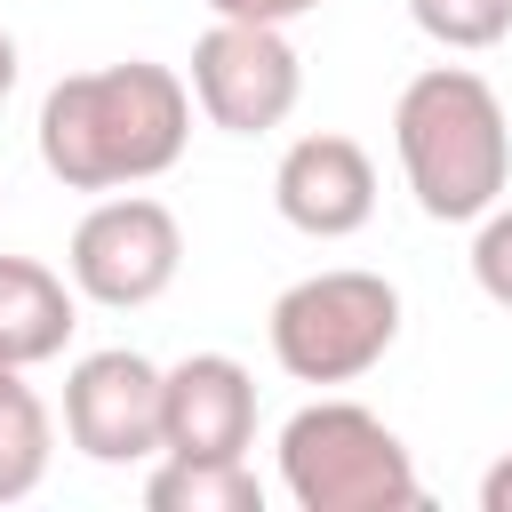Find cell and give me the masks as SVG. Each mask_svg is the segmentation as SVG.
I'll list each match as a JSON object with an SVG mask.
<instances>
[{"instance_id": "6da1fadb", "label": "cell", "mask_w": 512, "mask_h": 512, "mask_svg": "<svg viewBox=\"0 0 512 512\" xmlns=\"http://www.w3.org/2000/svg\"><path fill=\"white\" fill-rule=\"evenodd\" d=\"M40 168L64 192H128L184 160L192 144V88L184 72L128 56L96 72H64L40 96Z\"/></svg>"}, {"instance_id": "7a4b0ae2", "label": "cell", "mask_w": 512, "mask_h": 512, "mask_svg": "<svg viewBox=\"0 0 512 512\" xmlns=\"http://www.w3.org/2000/svg\"><path fill=\"white\" fill-rule=\"evenodd\" d=\"M392 152L432 224H472L512 184V120L504 96L472 64H424L392 104Z\"/></svg>"}, {"instance_id": "3957f363", "label": "cell", "mask_w": 512, "mask_h": 512, "mask_svg": "<svg viewBox=\"0 0 512 512\" xmlns=\"http://www.w3.org/2000/svg\"><path fill=\"white\" fill-rule=\"evenodd\" d=\"M280 488L296 512H416L424 504L408 440L360 400H304L280 424Z\"/></svg>"}, {"instance_id": "277c9868", "label": "cell", "mask_w": 512, "mask_h": 512, "mask_svg": "<svg viewBox=\"0 0 512 512\" xmlns=\"http://www.w3.org/2000/svg\"><path fill=\"white\" fill-rule=\"evenodd\" d=\"M272 360L280 376L296 384H352L368 376L392 344H400V288L384 272H360V264H328V272H304L272 296Z\"/></svg>"}, {"instance_id": "5b68a950", "label": "cell", "mask_w": 512, "mask_h": 512, "mask_svg": "<svg viewBox=\"0 0 512 512\" xmlns=\"http://www.w3.org/2000/svg\"><path fill=\"white\" fill-rule=\"evenodd\" d=\"M176 272H184V224H176V208L152 200V192H112V200H96V208L72 224V240H64V280H72L88 304H104V312H144V304H160V296L176 288Z\"/></svg>"}, {"instance_id": "8992f818", "label": "cell", "mask_w": 512, "mask_h": 512, "mask_svg": "<svg viewBox=\"0 0 512 512\" xmlns=\"http://www.w3.org/2000/svg\"><path fill=\"white\" fill-rule=\"evenodd\" d=\"M184 88H192V104H200L208 128L264 136V128H280L296 112L304 64H296V48H288L280 24H232V16H216L192 40V80Z\"/></svg>"}, {"instance_id": "52a82bcc", "label": "cell", "mask_w": 512, "mask_h": 512, "mask_svg": "<svg viewBox=\"0 0 512 512\" xmlns=\"http://www.w3.org/2000/svg\"><path fill=\"white\" fill-rule=\"evenodd\" d=\"M64 440L88 464L160 456V360H144L136 344L80 352L64 376Z\"/></svg>"}, {"instance_id": "ba28073f", "label": "cell", "mask_w": 512, "mask_h": 512, "mask_svg": "<svg viewBox=\"0 0 512 512\" xmlns=\"http://www.w3.org/2000/svg\"><path fill=\"white\" fill-rule=\"evenodd\" d=\"M272 208L304 240H352L376 216V160H368V144L336 136V128L296 136L280 152V168H272Z\"/></svg>"}, {"instance_id": "9c48e42d", "label": "cell", "mask_w": 512, "mask_h": 512, "mask_svg": "<svg viewBox=\"0 0 512 512\" xmlns=\"http://www.w3.org/2000/svg\"><path fill=\"white\" fill-rule=\"evenodd\" d=\"M256 376L232 352H184L160 368V456H248Z\"/></svg>"}, {"instance_id": "30bf717a", "label": "cell", "mask_w": 512, "mask_h": 512, "mask_svg": "<svg viewBox=\"0 0 512 512\" xmlns=\"http://www.w3.org/2000/svg\"><path fill=\"white\" fill-rule=\"evenodd\" d=\"M72 328H80V288L40 256H0V360L40 368L72 344Z\"/></svg>"}, {"instance_id": "8fae6325", "label": "cell", "mask_w": 512, "mask_h": 512, "mask_svg": "<svg viewBox=\"0 0 512 512\" xmlns=\"http://www.w3.org/2000/svg\"><path fill=\"white\" fill-rule=\"evenodd\" d=\"M152 512H264V480L248 456H160L144 472Z\"/></svg>"}, {"instance_id": "7c38bea8", "label": "cell", "mask_w": 512, "mask_h": 512, "mask_svg": "<svg viewBox=\"0 0 512 512\" xmlns=\"http://www.w3.org/2000/svg\"><path fill=\"white\" fill-rule=\"evenodd\" d=\"M48 456H56V424L24 384V368H8L0 376V504H24L48 480Z\"/></svg>"}, {"instance_id": "4fadbf2b", "label": "cell", "mask_w": 512, "mask_h": 512, "mask_svg": "<svg viewBox=\"0 0 512 512\" xmlns=\"http://www.w3.org/2000/svg\"><path fill=\"white\" fill-rule=\"evenodd\" d=\"M408 16L448 56H480V48H496L512 32V0H408Z\"/></svg>"}, {"instance_id": "5bb4252c", "label": "cell", "mask_w": 512, "mask_h": 512, "mask_svg": "<svg viewBox=\"0 0 512 512\" xmlns=\"http://www.w3.org/2000/svg\"><path fill=\"white\" fill-rule=\"evenodd\" d=\"M472 280L488 304L512 312V200H496L488 216H472Z\"/></svg>"}, {"instance_id": "9a60e30c", "label": "cell", "mask_w": 512, "mask_h": 512, "mask_svg": "<svg viewBox=\"0 0 512 512\" xmlns=\"http://www.w3.org/2000/svg\"><path fill=\"white\" fill-rule=\"evenodd\" d=\"M320 0H208V16H232V24H296V16H312Z\"/></svg>"}, {"instance_id": "2e32d148", "label": "cell", "mask_w": 512, "mask_h": 512, "mask_svg": "<svg viewBox=\"0 0 512 512\" xmlns=\"http://www.w3.org/2000/svg\"><path fill=\"white\" fill-rule=\"evenodd\" d=\"M480 512H512V456H496L480 472Z\"/></svg>"}, {"instance_id": "e0dca14e", "label": "cell", "mask_w": 512, "mask_h": 512, "mask_svg": "<svg viewBox=\"0 0 512 512\" xmlns=\"http://www.w3.org/2000/svg\"><path fill=\"white\" fill-rule=\"evenodd\" d=\"M8 88H16V32H0V104H8Z\"/></svg>"}, {"instance_id": "ac0fdd59", "label": "cell", "mask_w": 512, "mask_h": 512, "mask_svg": "<svg viewBox=\"0 0 512 512\" xmlns=\"http://www.w3.org/2000/svg\"><path fill=\"white\" fill-rule=\"evenodd\" d=\"M0 208H8V184H0Z\"/></svg>"}]
</instances>
